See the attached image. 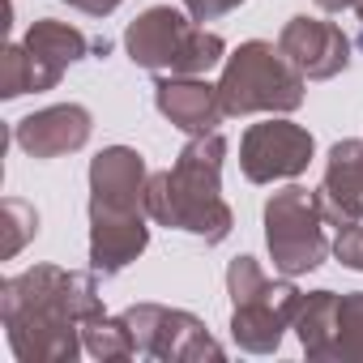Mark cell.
I'll return each mask as SVG.
<instances>
[{
    "label": "cell",
    "instance_id": "cell-6",
    "mask_svg": "<svg viewBox=\"0 0 363 363\" xmlns=\"http://www.w3.org/2000/svg\"><path fill=\"white\" fill-rule=\"evenodd\" d=\"M227 291H231V337L248 354H269L282 342V329L299 312V291L291 282H274L261 274L252 257H235L227 269Z\"/></svg>",
    "mask_w": 363,
    "mask_h": 363
},
{
    "label": "cell",
    "instance_id": "cell-8",
    "mask_svg": "<svg viewBox=\"0 0 363 363\" xmlns=\"http://www.w3.org/2000/svg\"><path fill=\"white\" fill-rule=\"evenodd\" d=\"M265 240L274 252V269L295 278L325 261V210L308 189H282L265 206Z\"/></svg>",
    "mask_w": 363,
    "mask_h": 363
},
{
    "label": "cell",
    "instance_id": "cell-2",
    "mask_svg": "<svg viewBox=\"0 0 363 363\" xmlns=\"http://www.w3.org/2000/svg\"><path fill=\"white\" fill-rule=\"evenodd\" d=\"M150 171L137 150L111 145L90 162V269L120 274L150 244L145 231Z\"/></svg>",
    "mask_w": 363,
    "mask_h": 363
},
{
    "label": "cell",
    "instance_id": "cell-15",
    "mask_svg": "<svg viewBox=\"0 0 363 363\" xmlns=\"http://www.w3.org/2000/svg\"><path fill=\"white\" fill-rule=\"evenodd\" d=\"M337 299L333 291H312L299 299V312H295V329H299V342L312 359H333V346H337Z\"/></svg>",
    "mask_w": 363,
    "mask_h": 363
},
{
    "label": "cell",
    "instance_id": "cell-20",
    "mask_svg": "<svg viewBox=\"0 0 363 363\" xmlns=\"http://www.w3.org/2000/svg\"><path fill=\"white\" fill-rule=\"evenodd\" d=\"M184 5H189V13H193L197 22H214V18L231 13L235 5H244V0H184Z\"/></svg>",
    "mask_w": 363,
    "mask_h": 363
},
{
    "label": "cell",
    "instance_id": "cell-5",
    "mask_svg": "<svg viewBox=\"0 0 363 363\" xmlns=\"http://www.w3.org/2000/svg\"><path fill=\"white\" fill-rule=\"evenodd\" d=\"M218 103L227 116H252V111H295L303 103V73L282 56L274 43H244L218 82Z\"/></svg>",
    "mask_w": 363,
    "mask_h": 363
},
{
    "label": "cell",
    "instance_id": "cell-4",
    "mask_svg": "<svg viewBox=\"0 0 363 363\" xmlns=\"http://www.w3.org/2000/svg\"><path fill=\"white\" fill-rule=\"evenodd\" d=\"M124 48H128L133 65H141L150 73H171V77H201L227 52L218 35H210L206 26H197V18L175 13L171 5L145 9L128 26Z\"/></svg>",
    "mask_w": 363,
    "mask_h": 363
},
{
    "label": "cell",
    "instance_id": "cell-11",
    "mask_svg": "<svg viewBox=\"0 0 363 363\" xmlns=\"http://www.w3.org/2000/svg\"><path fill=\"white\" fill-rule=\"evenodd\" d=\"M282 56L312 82H325L350 65V39L320 18H291L286 30L278 35Z\"/></svg>",
    "mask_w": 363,
    "mask_h": 363
},
{
    "label": "cell",
    "instance_id": "cell-16",
    "mask_svg": "<svg viewBox=\"0 0 363 363\" xmlns=\"http://www.w3.org/2000/svg\"><path fill=\"white\" fill-rule=\"evenodd\" d=\"M82 333H86V350L99 354V359H128V354H137L124 316H120V320H107V312H103V316H90V320L82 325Z\"/></svg>",
    "mask_w": 363,
    "mask_h": 363
},
{
    "label": "cell",
    "instance_id": "cell-9",
    "mask_svg": "<svg viewBox=\"0 0 363 363\" xmlns=\"http://www.w3.org/2000/svg\"><path fill=\"white\" fill-rule=\"evenodd\" d=\"M124 325L133 333L137 354H158V359H223V346L189 312L158 308V303H137V308L124 312Z\"/></svg>",
    "mask_w": 363,
    "mask_h": 363
},
{
    "label": "cell",
    "instance_id": "cell-18",
    "mask_svg": "<svg viewBox=\"0 0 363 363\" xmlns=\"http://www.w3.org/2000/svg\"><path fill=\"white\" fill-rule=\"evenodd\" d=\"M35 231H39V214H35V206L9 197V201H5V257H18L22 244H26Z\"/></svg>",
    "mask_w": 363,
    "mask_h": 363
},
{
    "label": "cell",
    "instance_id": "cell-3",
    "mask_svg": "<svg viewBox=\"0 0 363 363\" xmlns=\"http://www.w3.org/2000/svg\"><path fill=\"white\" fill-rule=\"evenodd\" d=\"M223 154H227V141H223L218 128L193 137L171 171L150 175V184H145L150 218L162 223V227L193 231V235H201L206 244L227 240V231H231V210H227V201H223V193H218Z\"/></svg>",
    "mask_w": 363,
    "mask_h": 363
},
{
    "label": "cell",
    "instance_id": "cell-10",
    "mask_svg": "<svg viewBox=\"0 0 363 363\" xmlns=\"http://www.w3.org/2000/svg\"><path fill=\"white\" fill-rule=\"evenodd\" d=\"M240 162L252 184H274V179H295L312 162V133L291 120H265L244 133Z\"/></svg>",
    "mask_w": 363,
    "mask_h": 363
},
{
    "label": "cell",
    "instance_id": "cell-1",
    "mask_svg": "<svg viewBox=\"0 0 363 363\" xmlns=\"http://www.w3.org/2000/svg\"><path fill=\"white\" fill-rule=\"evenodd\" d=\"M0 316L22 363H69L82 350L77 329L103 316V299L90 274L39 265L0 286Z\"/></svg>",
    "mask_w": 363,
    "mask_h": 363
},
{
    "label": "cell",
    "instance_id": "cell-21",
    "mask_svg": "<svg viewBox=\"0 0 363 363\" xmlns=\"http://www.w3.org/2000/svg\"><path fill=\"white\" fill-rule=\"evenodd\" d=\"M65 5H73V9H82V13H90V18H107L111 9L124 5V0H65Z\"/></svg>",
    "mask_w": 363,
    "mask_h": 363
},
{
    "label": "cell",
    "instance_id": "cell-14",
    "mask_svg": "<svg viewBox=\"0 0 363 363\" xmlns=\"http://www.w3.org/2000/svg\"><path fill=\"white\" fill-rule=\"evenodd\" d=\"M154 103L175 128H184L193 137L214 133L227 120V111L218 103V86H210L201 77H162L154 90Z\"/></svg>",
    "mask_w": 363,
    "mask_h": 363
},
{
    "label": "cell",
    "instance_id": "cell-13",
    "mask_svg": "<svg viewBox=\"0 0 363 363\" xmlns=\"http://www.w3.org/2000/svg\"><path fill=\"white\" fill-rule=\"evenodd\" d=\"M316 201L325 218L337 227L363 223V141H337L329 150L325 184L316 189Z\"/></svg>",
    "mask_w": 363,
    "mask_h": 363
},
{
    "label": "cell",
    "instance_id": "cell-17",
    "mask_svg": "<svg viewBox=\"0 0 363 363\" xmlns=\"http://www.w3.org/2000/svg\"><path fill=\"white\" fill-rule=\"evenodd\" d=\"M333 359H363V291L337 299V346Z\"/></svg>",
    "mask_w": 363,
    "mask_h": 363
},
{
    "label": "cell",
    "instance_id": "cell-7",
    "mask_svg": "<svg viewBox=\"0 0 363 363\" xmlns=\"http://www.w3.org/2000/svg\"><path fill=\"white\" fill-rule=\"evenodd\" d=\"M86 48L90 43L77 26L52 22V18L35 22L22 43H9L5 56H0V94L18 99L30 90H52L60 73L86 56Z\"/></svg>",
    "mask_w": 363,
    "mask_h": 363
},
{
    "label": "cell",
    "instance_id": "cell-12",
    "mask_svg": "<svg viewBox=\"0 0 363 363\" xmlns=\"http://www.w3.org/2000/svg\"><path fill=\"white\" fill-rule=\"evenodd\" d=\"M13 141L30 154V158H60L73 154L90 141V111L82 103H60V107H43L26 120H18Z\"/></svg>",
    "mask_w": 363,
    "mask_h": 363
},
{
    "label": "cell",
    "instance_id": "cell-19",
    "mask_svg": "<svg viewBox=\"0 0 363 363\" xmlns=\"http://www.w3.org/2000/svg\"><path fill=\"white\" fill-rule=\"evenodd\" d=\"M333 252L342 257V265L363 269V223L342 227V231H337V240H333Z\"/></svg>",
    "mask_w": 363,
    "mask_h": 363
},
{
    "label": "cell",
    "instance_id": "cell-22",
    "mask_svg": "<svg viewBox=\"0 0 363 363\" xmlns=\"http://www.w3.org/2000/svg\"><path fill=\"white\" fill-rule=\"evenodd\" d=\"M316 5H320V9H329V13H337V9H354L359 0H316Z\"/></svg>",
    "mask_w": 363,
    "mask_h": 363
},
{
    "label": "cell",
    "instance_id": "cell-23",
    "mask_svg": "<svg viewBox=\"0 0 363 363\" xmlns=\"http://www.w3.org/2000/svg\"><path fill=\"white\" fill-rule=\"evenodd\" d=\"M354 9H359V48H363V0H359Z\"/></svg>",
    "mask_w": 363,
    "mask_h": 363
}]
</instances>
